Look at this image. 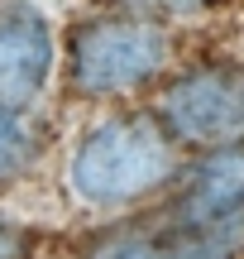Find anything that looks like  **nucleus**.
I'll use <instances>...</instances> for the list:
<instances>
[{"label": "nucleus", "instance_id": "f257e3e1", "mask_svg": "<svg viewBox=\"0 0 244 259\" xmlns=\"http://www.w3.org/2000/svg\"><path fill=\"white\" fill-rule=\"evenodd\" d=\"M177 173V144L153 115L101 120L72 154V187L91 206H125Z\"/></svg>", "mask_w": 244, "mask_h": 259}, {"label": "nucleus", "instance_id": "f03ea898", "mask_svg": "<svg viewBox=\"0 0 244 259\" xmlns=\"http://www.w3.org/2000/svg\"><path fill=\"white\" fill-rule=\"evenodd\" d=\"M168 63V34L149 19H91L72 34L67 77L82 96H125Z\"/></svg>", "mask_w": 244, "mask_h": 259}, {"label": "nucleus", "instance_id": "7ed1b4c3", "mask_svg": "<svg viewBox=\"0 0 244 259\" xmlns=\"http://www.w3.org/2000/svg\"><path fill=\"white\" fill-rule=\"evenodd\" d=\"M163 125L182 144L225 149L244 139V72L239 67H192L163 96Z\"/></svg>", "mask_w": 244, "mask_h": 259}, {"label": "nucleus", "instance_id": "20e7f679", "mask_svg": "<svg viewBox=\"0 0 244 259\" xmlns=\"http://www.w3.org/2000/svg\"><path fill=\"white\" fill-rule=\"evenodd\" d=\"M239 245L244 231L201 226L172 202L158 216H144V221H130L120 231L101 235L91 259H230Z\"/></svg>", "mask_w": 244, "mask_h": 259}, {"label": "nucleus", "instance_id": "39448f33", "mask_svg": "<svg viewBox=\"0 0 244 259\" xmlns=\"http://www.w3.org/2000/svg\"><path fill=\"white\" fill-rule=\"evenodd\" d=\"M53 67V34L38 10H5L0 15V106L24 111L48 82Z\"/></svg>", "mask_w": 244, "mask_h": 259}, {"label": "nucleus", "instance_id": "423d86ee", "mask_svg": "<svg viewBox=\"0 0 244 259\" xmlns=\"http://www.w3.org/2000/svg\"><path fill=\"white\" fill-rule=\"evenodd\" d=\"M177 206L201 226L244 231V144H225L192 173Z\"/></svg>", "mask_w": 244, "mask_h": 259}, {"label": "nucleus", "instance_id": "0eeeda50", "mask_svg": "<svg viewBox=\"0 0 244 259\" xmlns=\"http://www.w3.org/2000/svg\"><path fill=\"white\" fill-rule=\"evenodd\" d=\"M29 158H34V130H29L24 111L0 106V187L15 183L29 168Z\"/></svg>", "mask_w": 244, "mask_h": 259}, {"label": "nucleus", "instance_id": "6e6552de", "mask_svg": "<svg viewBox=\"0 0 244 259\" xmlns=\"http://www.w3.org/2000/svg\"><path fill=\"white\" fill-rule=\"evenodd\" d=\"M125 5H130L139 19L153 24V19H192V15H201L211 0H125Z\"/></svg>", "mask_w": 244, "mask_h": 259}, {"label": "nucleus", "instance_id": "1a4fd4ad", "mask_svg": "<svg viewBox=\"0 0 244 259\" xmlns=\"http://www.w3.org/2000/svg\"><path fill=\"white\" fill-rule=\"evenodd\" d=\"M29 254V235L15 221H0V259H24Z\"/></svg>", "mask_w": 244, "mask_h": 259}]
</instances>
